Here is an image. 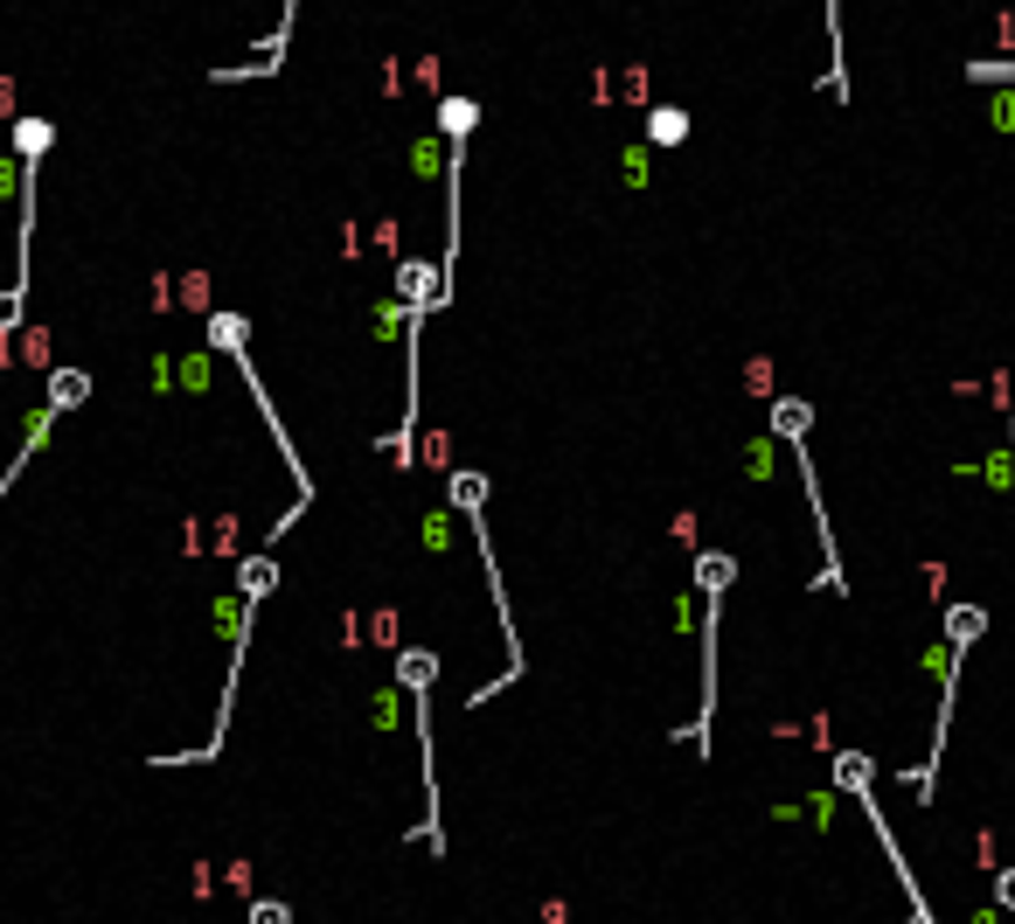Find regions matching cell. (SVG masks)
<instances>
[{"instance_id":"9","label":"cell","mask_w":1015,"mask_h":924,"mask_svg":"<svg viewBox=\"0 0 1015 924\" xmlns=\"http://www.w3.org/2000/svg\"><path fill=\"white\" fill-rule=\"evenodd\" d=\"M647 132H654L661 146H682V140H689V119H682V111H654V119H647Z\"/></svg>"},{"instance_id":"7","label":"cell","mask_w":1015,"mask_h":924,"mask_svg":"<svg viewBox=\"0 0 1015 924\" xmlns=\"http://www.w3.org/2000/svg\"><path fill=\"white\" fill-rule=\"evenodd\" d=\"M243 334H251V320H243V313H216L210 320V341L216 348H243Z\"/></svg>"},{"instance_id":"3","label":"cell","mask_w":1015,"mask_h":924,"mask_svg":"<svg viewBox=\"0 0 1015 924\" xmlns=\"http://www.w3.org/2000/svg\"><path fill=\"white\" fill-rule=\"evenodd\" d=\"M397 674H404V688H410V703H418V744H425V848H439L445 855V827H439V751H431V674H439V660L431 653H404L397 660Z\"/></svg>"},{"instance_id":"2","label":"cell","mask_w":1015,"mask_h":924,"mask_svg":"<svg viewBox=\"0 0 1015 924\" xmlns=\"http://www.w3.org/2000/svg\"><path fill=\"white\" fill-rule=\"evenodd\" d=\"M773 431H779L786 445H793V459H800V487H807V507H814V536H821V556H828L821 584H828V591H849V577H841V556H835L828 501H821V480H814V466H807V404H800V396H779V404H773Z\"/></svg>"},{"instance_id":"8","label":"cell","mask_w":1015,"mask_h":924,"mask_svg":"<svg viewBox=\"0 0 1015 924\" xmlns=\"http://www.w3.org/2000/svg\"><path fill=\"white\" fill-rule=\"evenodd\" d=\"M453 501L466 507V515H480V507H487V480L480 473H453Z\"/></svg>"},{"instance_id":"11","label":"cell","mask_w":1015,"mask_h":924,"mask_svg":"<svg viewBox=\"0 0 1015 924\" xmlns=\"http://www.w3.org/2000/svg\"><path fill=\"white\" fill-rule=\"evenodd\" d=\"M251 911H258L251 924H292V911H286V903H251Z\"/></svg>"},{"instance_id":"12","label":"cell","mask_w":1015,"mask_h":924,"mask_svg":"<svg viewBox=\"0 0 1015 924\" xmlns=\"http://www.w3.org/2000/svg\"><path fill=\"white\" fill-rule=\"evenodd\" d=\"M994 903H1002V911H1015V869L994 876Z\"/></svg>"},{"instance_id":"5","label":"cell","mask_w":1015,"mask_h":924,"mask_svg":"<svg viewBox=\"0 0 1015 924\" xmlns=\"http://www.w3.org/2000/svg\"><path fill=\"white\" fill-rule=\"evenodd\" d=\"M84 396H91V375H77V369H56V375H49V404H56V410L84 404Z\"/></svg>"},{"instance_id":"4","label":"cell","mask_w":1015,"mask_h":924,"mask_svg":"<svg viewBox=\"0 0 1015 924\" xmlns=\"http://www.w3.org/2000/svg\"><path fill=\"white\" fill-rule=\"evenodd\" d=\"M981 626H988V612H981V605H946V639H953L960 653L974 647V639H981Z\"/></svg>"},{"instance_id":"6","label":"cell","mask_w":1015,"mask_h":924,"mask_svg":"<svg viewBox=\"0 0 1015 924\" xmlns=\"http://www.w3.org/2000/svg\"><path fill=\"white\" fill-rule=\"evenodd\" d=\"M835 779H841V785H849L856 800H862V792H870V779H876V765L862 758V751H841V758H835Z\"/></svg>"},{"instance_id":"10","label":"cell","mask_w":1015,"mask_h":924,"mask_svg":"<svg viewBox=\"0 0 1015 924\" xmlns=\"http://www.w3.org/2000/svg\"><path fill=\"white\" fill-rule=\"evenodd\" d=\"M14 146H22V160H35L49 146V125L43 119H22V125H14Z\"/></svg>"},{"instance_id":"1","label":"cell","mask_w":1015,"mask_h":924,"mask_svg":"<svg viewBox=\"0 0 1015 924\" xmlns=\"http://www.w3.org/2000/svg\"><path fill=\"white\" fill-rule=\"evenodd\" d=\"M738 577V563L724 550H695V591H703V716H695L689 744L709 751V723H717V626H724V591Z\"/></svg>"}]
</instances>
